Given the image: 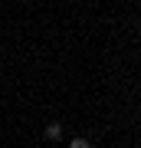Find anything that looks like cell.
Returning a JSON list of instances; mask_svg holds the SVG:
<instances>
[{
  "label": "cell",
  "mask_w": 141,
  "mask_h": 148,
  "mask_svg": "<svg viewBox=\"0 0 141 148\" xmlns=\"http://www.w3.org/2000/svg\"><path fill=\"white\" fill-rule=\"evenodd\" d=\"M69 148H92V142H89L85 135H76L72 142H69Z\"/></svg>",
  "instance_id": "obj_2"
},
{
  "label": "cell",
  "mask_w": 141,
  "mask_h": 148,
  "mask_svg": "<svg viewBox=\"0 0 141 148\" xmlns=\"http://www.w3.org/2000/svg\"><path fill=\"white\" fill-rule=\"evenodd\" d=\"M43 135H46L49 142H59V138H63V125H59V122H49V125L43 128Z\"/></svg>",
  "instance_id": "obj_1"
}]
</instances>
